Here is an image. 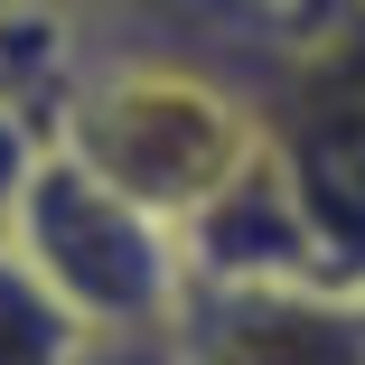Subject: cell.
<instances>
[{"mask_svg":"<svg viewBox=\"0 0 365 365\" xmlns=\"http://www.w3.org/2000/svg\"><path fill=\"white\" fill-rule=\"evenodd\" d=\"M262 140L300 187L337 281L365 290V19H328L253 85Z\"/></svg>","mask_w":365,"mask_h":365,"instance_id":"3957f363","label":"cell"},{"mask_svg":"<svg viewBox=\"0 0 365 365\" xmlns=\"http://www.w3.org/2000/svg\"><path fill=\"white\" fill-rule=\"evenodd\" d=\"M150 365H365L356 281H187Z\"/></svg>","mask_w":365,"mask_h":365,"instance_id":"277c9868","label":"cell"},{"mask_svg":"<svg viewBox=\"0 0 365 365\" xmlns=\"http://www.w3.org/2000/svg\"><path fill=\"white\" fill-rule=\"evenodd\" d=\"M131 19L160 29V38H178V47H197V56H215L225 76L262 85L300 38H319L346 10H337V0H140Z\"/></svg>","mask_w":365,"mask_h":365,"instance_id":"8992f818","label":"cell"},{"mask_svg":"<svg viewBox=\"0 0 365 365\" xmlns=\"http://www.w3.org/2000/svg\"><path fill=\"white\" fill-rule=\"evenodd\" d=\"M140 0H0V29H66V38H94L113 19H131Z\"/></svg>","mask_w":365,"mask_h":365,"instance_id":"9c48e42d","label":"cell"},{"mask_svg":"<svg viewBox=\"0 0 365 365\" xmlns=\"http://www.w3.org/2000/svg\"><path fill=\"white\" fill-rule=\"evenodd\" d=\"M0 244L76 309V328L94 346H150L169 328V309L187 300L178 225L150 215V206H131L122 187H103L85 160H66L56 140L38 150Z\"/></svg>","mask_w":365,"mask_h":365,"instance_id":"7a4b0ae2","label":"cell"},{"mask_svg":"<svg viewBox=\"0 0 365 365\" xmlns=\"http://www.w3.org/2000/svg\"><path fill=\"white\" fill-rule=\"evenodd\" d=\"M178 262H187V281H337L300 187L272 160V140L197 215H178Z\"/></svg>","mask_w":365,"mask_h":365,"instance_id":"5b68a950","label":"cell"},{"mask_svg":"<svg viewBox=\"0 0 365 365\" xmlns=\"http://www.w3.org/2000/svg\"><path fill=\"white\" fill-rule=\"evenodd\" d=\"M0 365H94V337L76 328V309L0 244Z\"/></svg>","mask_w":365,"mask_h":365,"instance_id":"52a82bcc","label":"cell"},{"mask_svg":"<svg viewBox=\"0 0 365 365\" xmlns=\"http://www.w3.org/2000/svg\"><path fill=\"white\" fill-rule=\"evenodd\" d=\"M66 66H76V38H66V29H0V94H10V103L47 113V94H56Z\"/></svg>","mask_w":365,"mask_h":365,"instance_id":"ba28073f","label":"cell"},{"mask_svg":"<svg viewBox=\"0 0 365 365\" xmlns=\"http://www.w3.org/2000/svg\"><path fill=\"white\" fill-rule=\"evenodd\" d=\"M38 150H47V122H38L29 103L0 94V235H10V206H19L29 169H38Z\"/></svg>","mask_w":365,"mask_h":365,"instance_id":"30bf717a","label":"cell"},{"mask_svg":"<svg viewBox=\"0 0 365 365\" xmlns=\"http://www.w3.org/2000/svg\"><path fill=\"white\" fill-rule=\"evenodd\" d=\"M47 140L66 160H85L103 187H122L150 215H197L253 150H262V103L244 76H225L215 56L113 19L76 38V66L47 94Z\"/></svg>","mask_w":365,"mask_h":365,"instance_id":"6da1fadb","label":"cell"},{"mask_svg":"<svg viewBox=\"0 0 365 365\" xmlns=\"http://www.w3.org/2000/svg\"><path fill=\"white\" fill-rule=\"evenodd\" d=\"M337 10H346V19H365V0H337Z\"/></svg>","mask_w":365,"mask_h":365,"instance_id":"8fae6325","label":"cell"}]
</instances>
